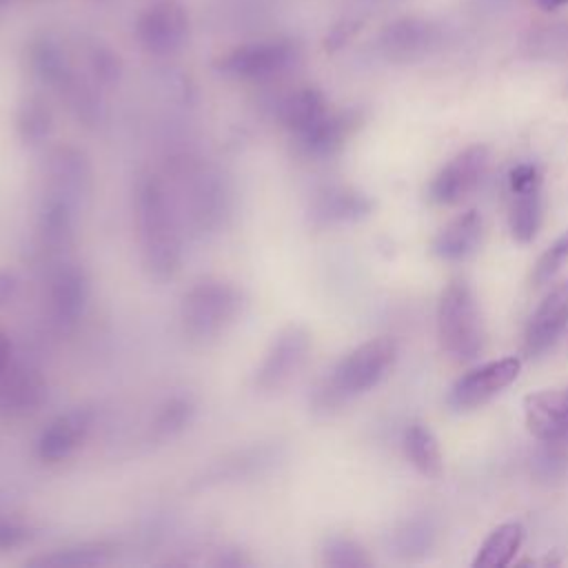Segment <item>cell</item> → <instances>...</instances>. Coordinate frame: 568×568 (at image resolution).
Returning a JSON list of instances; mask_svg holds the SVG:
<instances>
[{"instance_id":"cell-1","label":"cell","mask_w":568,"mask_h":568,"mask_svg":"<svg viewBox=\"0 0 568 568\" xmlns=\"http://www.w3.org/2000/svg\"><path fill=\"white\" fill-rule=\"evenodd\" d=\"M135 222L140 253L149 275L158 282L171 280L182 262L180 235L166 200V191L155 175H146L135 191Z\"/></svg>"},{"instance_id":"cell-2","label":"cell","mask_w":568,"mask_h":568,"mask_svg":"<svg viewBox=\"0 0 568 568\" xmlns=\"http://www.w3.org/2000/svg\"><path fill=\"white\" fill-rule=\"evenodd\" d=\"M397 342L393 337H373L346 353L315 390L317 408H337L353 397L373 390L393 368Z\"/></svg>"},{"instance_id":"cell-3","label":"cell","mask_w":568,"mask_h":568,"mask_svg":"<svg viewBox=\"0 0 568 568\" xmlns=\"http://www.w3.org/2000/svg\"><path fill=\"white\" fill-rule=\"evenodd\" d=\"M437 335L442 348L457 362H470L484 346V326L468 282L453 280L439 295Z\"/></svg>"},{"instance_id":"cell-4","label":"cell","mask_w":568,"mask_h":568,"mask_svg":"<svg viewBox=\"0 0 568 568\" xmlns=\"http://www.w3.org/2000/svg\"><path fill=\"white\" fill-rule=\"evenodd\" d=\"M240 306L242 295L231 282L204 277L182 295L180 322L191 339H213L237 317Z\"/></svg>"},{"instance_id":"cell-5","label":"cell","mask_w":568,"mask_h":568,"mask_svg":"<svg viewBox=\"0 0 568 568\" xmlns=\"http://www.w3.org/2000/svg\"><path fill=\"white\" fill-rule=\"evenodd\" d=\"M297 60V44L286 38L240 44L217 58L220 73L235 80H268Z\"/></svg>"},{"instance_id":"cell-6","label":"cell","mask_w":568,"mask_h":568,"mask_svg":"<svg viewBox=\"0 0 568 568\" xmlns=\"http://www.w3.org/2000/svg\"><path fill=\"white\" fill-rule=\"evenodd\" d=\"M508 229L515 242L528 244L537 237L544 217L541 171L532 162L515 164L506 175Z\"/></svg>"},{"instance_id":"cell-7","label":"cell","mask_w":568,"mask_h":568,"mask_svg":"<svg viewBox=\"0 0 568 568\" xmlns=\"http://www.w3.org/2000/svg\"><path fill=\"white\" fill-rule=\"evenodd\" d=\"M490 164V151L473 144L450 158L430 180L428 200L437 206H455L477 191Z\"/></svg>"},{"instance_id":"cell-8","label":"cell","mask_w":568,"mask_h":568,"mask_svg":"<svg viewBox=\"0 0 568 568\" xmlns=\"http://www.w3.org/2000/svg\"><path fill=\"white\" fill-rule=\"evenodd\" d=\"M135 36L151 55L178 53L189 38V11L182 0H153L135 22Z\"/></svg>"},{"instance_id":"cell-9","label":"cell","mask_w":568,"mask_h":568,"mask_svg":"<svg viewBox=\"0 0 568 568\" xmlns=\"http://www.w3.org/2000/svg\"><path fill=\"white\" fill-rule=\"evenodd\" d=\"M521 371V359L515 355L486 362L477 368H470L464 373L448 390L446 404L457 410H475L490 402L495 395H499L506 386H510Z\"/></svg>"},{"instance_id":"cell-10","label":"cell","mask_w":568,"mask_h":568,"mask_svg":"<svg viewBox=\"0 0 568 568\" xmlns=\"http://www.w3.org/2000/svg\"><path fill=\"white\" fill-rule=\"evenodd\" d=\"M311 348V335L304 326L291 324L282 328L268 344L257 371H255V386L262 390L280 388L306 359Z\"/></svg>"},{"instance_id":"cell-11","label":"cell","mask_w":568,"mask_h":568,"mask_svg":"<svg viewBox=\"0 0 568 568\" xmlns=\"http://www.w3.org/2000/svg\"><path fill=\"white\" fill-rule=\"evenodd\" d=\"M528 433L544 444H568V388L537 390L524 397Z\"/></svg>"},{"instance_id":"cell-12","label":"cell","mask_w":568,"mask_h":568,"mask_svg":"<svg viewBox=\"0 0 568 568\" xmlns=\"http://www.w3.org/2000/svg\"><path fill=\"white\" fill-rule=\"evenodd\" d=\"M568 324V282L557 284L532 311L524 331V351L530 357L546 353Z\"/></svg>"},{"instance_id":"cell-13","label":"cell","mask_w":568,"mask_h":568,"mask_svg":"<svg viewBox=\"0 0 568 568\" xmlns=\"http://www.w3.org/2000/svg\"><path fill=\"white\" fill-rule=\"evenodd\" d=\"M91 413L84 408H73L58 415L49 426L40 433L36 442V455L42 462L55 464L67 459L89 435Z\"/></svg>"},{"instance_id":"cell-14","label":"cell","mask_w":568,"mask_h":568,"mask_svg":"<svg viewBox=\"0 0 568 568\" xmlns=\"http://www.w3.org/2000/svg\"><path fill=\"white\" fill-rule=\"evenodd\" d=\"M89 300V277L78 264H62L51 277V311L60 326H73Z\"/></svg>"},{"instance_id":"cell-15","label":"cell","mask_w":568,"mask_h":568,"mask_svg":"<svg viewBox=\"0 0 568 568\" xmlns=\"http://www.w3.org/2000/svg\"><path fill=\"white\" fill-rule=\"evenodd\" d=\"M47 395V384L36 371L24 366H7L0 373V413L24 415L40 406Z\"/></svg>"},{"instance_id":"cell-16","label":"cell","mask_w":568,"mask_h":568,"mask_svg":"<svg viewBox=\"0 0 568 568\" xmlns=\"http://www.w3.org/2000/svg\"><path fill=\"white\" fill-rule=\"evenodd\" d=\"M481 242V215L464 211L439 229L433 237V253L444 262H462L470 257Z\"/></svg>"},{"instance_id":"cell-17","label":"cell","mask_w":568,"mask_h":568,"mask_svg":"<svg viewBox=\"0 0 568 568\" xmlns=\"http://www.w3.org/2000/svg\"><path fill=\"white\" fill-rule=\"evenodd\" d=\"M435 40V31L430 24L404 18L388 24L379 36L382 51L393 60H413L428 51Z\"/></svg>"},{"instance_id":"cell-18","label":"cell","mask_w":568,"mask_h":568,"mask_svg":"<svg viewBox=\"0 0 568 568\" xmlns=\"http://www.w3.org/2000/svg\"><path fill=\"white\" fill-rule=\"evenodd\" d=\"M313 211H315L313 215L324 224H344V222L364 220L373 211V202L368 195L355 189L337 186L322 193Z\"/></svg>"},{"instance_id":"cell-19","label":"cell","mask_w":568,"mask_h":568,"mask_svg":"<svg viewBox=\"0 0 568 568\" xmlns=\"http://www.w3.org/2000/svg\"><path fill=\"white\" fill-rule=\"evenodd\" d=\"M353 124H355V118L351 113H331L328 111L311 129L300 133L297 140L302 144V149L311 155H320V158L331 155L344 144Z\"/></svg>"},{"instance_id":"cell-20","label":"cell","mask_w":568,"mask_h":568,"mask_svg":"<svg viewBox=\"0 0 568 568\" xmlns=\"http://www.w3.org/2000/svg\"><path fill=\"white\" fill-rule=\"evenodd\" d=\"M524 541V526L519 521L499 524L479 546L473 566L475 568H504L508 566Z\"/></svg>"},{"instance_id":"cell-21","label":"cell","mask_w":568,"mask_h":568,"mask_svg":"<svg viewBox=\"0 0 568 568\" xmlns=\"http://www.w3.org/2000/svg\"><path fill=\"white\" fill-rule=\"evenodd\" d=\"M282 122L295 133H304L306 129H311L317 120H322L328 113L326 100L322 95V91H317L315 87H302L297 91H293L284 102H282Z\"/></svg>"},{"instance_id":"cell-22","label":"cell","mask_w":568,"mask_h":568,"mask_svg":"<svg viewBox=\"0 0 568 568\" xmlns=\"http://www.w3.org/2000/svg\"><path fill=\"white\" fill-rule=\"evenodd\" d=\"M111 555H113L111 544L93 541V544H80L71 548H58L47 555L29 559L27 564L40 566V568H91V566L109 564Z\"/></svg>"},{"instance_id":"cell-23","label":"cell","mask_w":568,"mask_h":568,"mask_svg":"<svg viewBox=\"0 0 568 568\" xmlns=\"http://www.w3.org/2000/svg\"><path fill=\"white\" fill-rule=\"evenodd\" d=\"M404 450L408 462L424 475V477H439L444 462L437 437L424 424H410L404 433Z\"/></svg>"},{"instance_id":"cell-24","label":"cell","mask_w":568,"mask_h":568,"mask_svg":"<svg viewBox=\"0 0 568 568\" xmlns=\"http://www.w3.org/2000/svg\"><path fill=\"white\" fill-rule=\"evenodd\" d=\"M71 229H73V209H71V197L62 193L49 195L40 211V237L42 244L49 248L58 251L69 244L71 240Z\"/></svg>"},{"instance_id":"cell-25","label":"cell","mask_w":568,"mask_h":568,"mask_svg":"<svg viewBox=\"0 0 568 568\" xmlns=\"http://www.w3.org/2000/svg\"><path fill=\"white\" fill-rule=\"evenodd\" d=\"M322 561L333 568H364L371 566L366 550L351 537L335 535L328 537L322 546Z\"/></svg>"},{"instance_id":"cell-26","label":"cell","mask_w":568,"mask_h":568,"mask_svg":"<svg viewBox=\"0 0 568 568\" xmlns=\"http://www.w3.org/2000/svg\"><path fill=\"white\" fill-rule=\"evenodd\" d=\"M31 64L36 69V73L49 82V84H60L67 87L69 82V69L64 62V55L58 51L55 44H51L49 40H42L33 47L31 53Z\"/></svg>"},{"instance_id":"cell-27","label":"cell","mask_w":568,"mask_h":568,"mask_svg":"<svg viewBox=\"0 0 568 568\" xmlns=\"http://www.w3.org/2000/svg\"><path fill=\"white\" fill-rule=\"evenodd\" d=\"M193 417V404L186 397H173L169 399L153 424V430L158 437H171L175 433H180Z\"/></svg>"},{"instance_id":"cell-28","label":"cell","mask_w":568,"mask_h":568,"mask_svg":"<svg viewBox=\"0 0 568 568\" xmlns=\"http://www.w3.org/2000/svg\"><path fill=\"white\" fill-rule=\"evenodd\" d=\"M530 55L546 60H568V24H557L530 36Z\"/></svg>"},{"instance_id":"cell-29","label":"cell","mask_w":568,"mask_h":568,"mask_svg":"<svg viewBox=\"0 0 568 568\" xmlns=\"http://www.w3.org/2000/svg\"><path fill=\"white\" fill-rule=\"evenodd\" d=\"M18 131H20L24 142H31V144L42 142L49 135V131H51V115H49V111L40 102L29 100L20 109Z\"/></svg>"},{"instance_id":"cell-30","label":"cell","mask_w":568,"mask_h":568,"mask_svg":"<svg viewBox=\"0 0 568 568\" xmlns=\"http://www.w3.org/2000/svg\"><path fill=\"white\" fill-rule=\"evenodd\" d=\"M568 264V231L559 235L537 260L532 268V284L544 286Z\"/></svg>"},{"instance_id":"cell-31","label":"cell","mask_w":568,"mask_h":568,"mask_svg":"<svg viewBox=\"0 0 568 568\" xmlns=\"http://www.w3.org/2000/svg\"><path fill=\"white\" fill-rule=\"evenodd\" d=\"M91 64H93V71L95 75H100L102 80L111 82L118 78L120 73V64H118V58H113L109 51H95L93 58H91Z\"/></svg>"},{"instance_id":"cell-32","label":"cell","mask_w":568,"mask_h":568,"mask_svg":"<svg viewBox=\"0 0 568 568\" xmlns=\"http://www.w3.org/2000/svg\"><path fill=\"white\" fill-rule=\"evenodd\" d=\"M27 539H29V530L24 526L0 521V550L16 548V546L24 544Z\"/></svg>"},{"instance_id":"cell-33","label":"cell","mask_w":568,"mask_h":568,"mask_svg":"<svg viewBox=\"0 0 568 568\" xmlns=\"http://www.w3.org/2000/svg\"><path fill=\"white\" fill-rule=\"evenodd\" d=\"M13 291H16V277H13V273L0 268V306L11 300Z\"/></svg>"},{"instance_id":"cell-34","label":"cell","mask_w":568,"mask_h":568,"mask_svg":"<svg viewBox=\"0 0 568 568\" xmlns=\"http://www.w3.org/2000/svg\"><path fill=\"white\" fill-rule=\"evenodd\" d=\"M11 364V344L7 335L0 331V373Z\"/></svg>"},{"instance_id":"cell-35","label":"cell","mask_w":568,"mask_h":568,"mask_svg":"<svg viewBox=\"0 0 568 568\" xmlns=\"http://www.w3.org/2000/svg\"><path fill=\"white\" fill-rule=\"evenodd\" d=\"M532 2H535L539 9H544V11H555V9L568 4V0H532Z\"/></svg>"},{"instance_id":"cell-36","label":"cell","mask_w":568,"mask_h":568,"mask_svg":"<svg viewBox=\"0 0 568 568\" xmlns=\"http://www.w3.org/2000/svg\"><path fill=\"white\" fill-rule=\"evenodd\" d=\"M2 2H4V0H0V4H2Z\"/></svg>"}]
</instances>
